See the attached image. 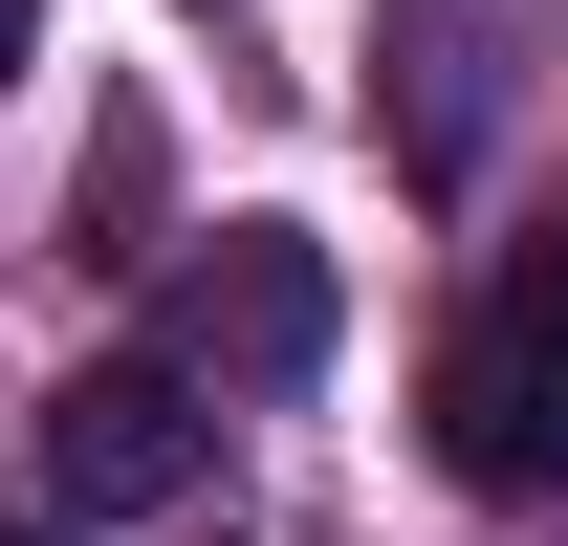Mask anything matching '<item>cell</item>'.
<instances>
[{
	"mask_svg": "<svg viewBox=\"0 0 568 546\" xmlns=\"http://www.w3.org/2000/svg\"><path fill=\"white\" fill-rule=\"evenodd\" d=\"M437 459L481 481V503L568 481V241H503L481 263V306L437 350Z\"/></svg>",
	"mask_w": 568,
	"mask_h": 546,
	"instance_id": "6da1fadb",
	"label": "cell"
},
{
	"mask_svg": "<svg viewBox=\"0 0 568 546\" xmlns=\"http://www.w3.org/2000/svg\"><path fill=\"white\" fill-rule=\"evenodd\" d=\"M175 372L197 394H306L328 372V241H284V219H219L197 263H175Z\"/></svg>",
	"mask_w": 568,
	"mask_h": 546,
	"instance_id": "7a4b0ae2",
	"label": "cell"
},
{
	"mask_svg": "<svg viewBox=\"0 0 568 546\" xmlns=\"http://www.w3.org/2000/svg\"><path fill=\"white\" fill-rule=\"evenodd\" d=\"M525 22H547V0H394V22H372V132H394V175H481L503 88H525Z\"/></svg>",
	"mask_w": 568,
	"mask_h": 546,
	"instance_id": "3957f363",
	"label": "cell"
},
{
	"mask_svg": "<svg viewBox=\"0 0 568 546\" xmlns=\"http://www.w3.org/2000/svg\"><path fill=\"white\" fill-rule=\"evenodd\" d=\"M197 459H219V415H197V372H175V350H110V372H67V394H44V503H88V525H153Z\"/></svg>",
	"mask_w": 568,
	"mask_h": 546,
	"instance_id": "277c9868",
	"label": "cell"
},
{
	"mask_svg": "<svg viewBox=\"0 0 568 546\" xmlns=\"http://www.w3.org/2000/svg\"><path fill=\"white\" fill-rule=\"evenodd\" d=\"M22 44H44V0H0V88H22Z\"/></svg>",
	"mask_w": 568,
	"mask_h": 546,
	"instance_id": "5b68a950",
	"label": "cell"
}]
</instances>
